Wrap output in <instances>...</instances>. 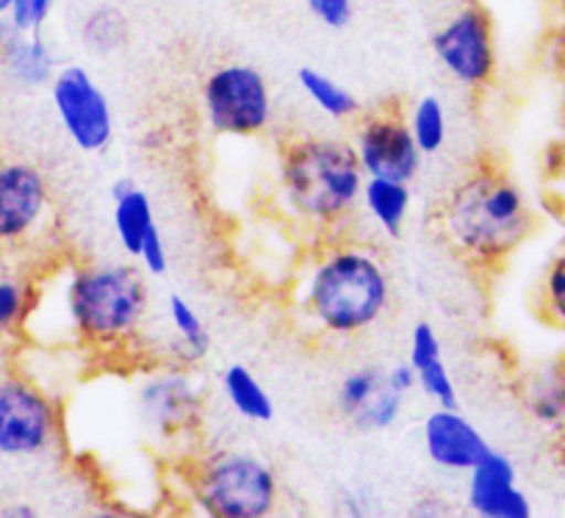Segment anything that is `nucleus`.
Here are the masks:
<instances>
[{
    "label": "nucleus",
    "mask_w": 565,
    "mask_h": 518,
    "mask_svg": "<svg viewBox=\"0 0 565 518\" xmlns=\"http://www.w3.org/2000/svg\"><path fill=\"white\" fill-rule=\"evenodd\" d=\"M385 374V372H383ZM407 397L396 394L388 385H380L377 394L350 419V424L361 433H383V430H391L402 416V408H405Z\"/></svg>",
    "instance_id": "obj_27"
},
{
    "label": "nucleus",
    "mask_w": 565,
    "mask_h": 518,
    "mask_svg": "<svg viewBox=\"0 0 565 518\" xmlns=\"http://www.w3.org/2000/svg\"><path fill=\"white\" fill-rule=\"evenodd\" d=\"M385 372V385H388L391 391H396V394L402 397H411L413 391L418 389L416 383V372H413L411 363H396V367L391 369H383Z\"/></svg>",
    "instance_id": "obj_33"
},
{
    "label": "nucleus",
    "mask_w": 565,
    "mask_h": 518,
    "mask_svg": "<svg viewBox=\"0 0 565 518\" xmlns=\"http://www.w3.org/2000/svg\"><path fill=\"white\" fill-rule=\"evenodd\" d=\"M58 73V59L42 34H14L0 51V78L23 92L47 89Z\"/></svg>",
    "instance_id": "obj_17"
},
{
    "label": "nucleus",
    "mask_w": 565,
    "mask_h": 518,
    "mask_svg": "<svg viewBox=\"0 0 565 518\" xmlns=\"http://www.w3.org/2000/svg\"><path fill=\"white\" fill-rule=\"evenodd\" d=\"M136 408L141 422L161 438H178L198 427L203 413V394L189 369L159 367L148 369L136 385Z\"/></svg>",
    "instance_id": "obj_12"
},
{
    "label": "nucleus",
    "mask_w": 565,
    "mask_h": 518,
    "mask_svg": "<svg viewBox=\"0 0 565 518\" xmlns=\"http://www.w3.org/2000/svg\"><path fill=\"white\" fill-rule=\"evenodd\" d=\"M164 316L170 338L161 343V363L189 369V372H192V369L200 367L211 352L209 327H205L200 310L194 308L183 294H170V297H167Z\"/></svg>",
    "instance_id": "obj_15"
},
{
    "label": "nucleus",
    "mask_w": 565,
    "mask_h": 518,
    "mask_svg": "<svg viewBox=\"0 0 565 518\" xmlns=\"http://www.w3.org/2000/svg\"><path fill=\"white\" fill-rule=\"evenodd\" d=\"M422 438L427 457L444 472L469 474L491 452L486 435L477 430L471 419L460 413V408H436L427 413L422 424Z\"/></svg>",
    "instance_id": "obj_13"
},
{
    "label": "nucleus",
    "mask_w": 565,
    "mask_h": 518,
    "mask_svg": "<svg viewBox=\"0 0 565 518\" xmlns=\"http://www.w3.org/2000/svg\"><path fill=\"white\" fill-rule=\"evenodd\" d=\"M407 128H411L416 147L422 156H436L447 147L449 139V114L438 95H422L407 108Z\"/></svg>",
    "instance_id": "obj_23"
},
{
    "label": "nucleus",
    "mask_w": 565,
    "mask_h": 518,
    "mask_svg": "<svg viewBox=\"0 0 565 518\" xmlns=\"http://www.w3.org/2000/svg\"><path fill=\"white\" fill-rule=\"evenodd\" d=\"M86 518H141V516L134 510H119V507H103V510H95Z\"/></svg>",
    "instance_id": "obj_35"
},
{
    "label": "nucleus",
    "mask_w": 565,
    "mask_h": 518,
    "mask_svg": "<svg viewBox=\"0 0 565 518\" xmlns=\"http://www.w3.org/2000/svg\"><path fill=\"white\" fill-rule=\"evenodd\" d=\"M9 9H12V0H0V18H7Z\"/></svg>",
    "instance_id": "obj_37"
},
{
    "label": "nucleus",
    "mask_w": 565,
    "mask_h": 518,
    "mask_svg": "<svg viewBox=\"0 0 565 518\" xmlns=\"http://www.w3.org/2000/svg\"><path fill=\"white\" fill-rule=\"evenodd\" d=\"M366 176L350 139L335 134H291L277 147L275 192L280 209L319 239L347 236L361 216Z\"/></svg>",
    "instance_id": "obj_3"
},
{
    "label": "nucleus",
    "mask_w": 565,
    "mask_h": 518,
    "mask_svg": "<svg viewBox=\"0 0 565 518\" xmlns=\"http://www.w3.org/2000/svg\"><path fill=\"white\" fill-rule=\"evenodd\" d=\"M407 518H455V510L444 496H422L411 505Z\"/></svg>",
    "instance_id": "obj_32"
},
{
    "label": "nucleus",
    "mask_w": 565,
    "mask_h": 518,
    "mask_svg": "<svg viewBox=\"0 0 565 518\" xmlns=\"http://www.w3.org/2000/svg\"><path fill=\"white\" fill-rule=\"evenodd\" d=\"M111 225L119 250L130 261H136L145 239L159 228L153 200L130 178H119L111 183Z\"/></svg>",
    "instance_id": "obj_18"
},
{
    "label": "nucleus",
    "mask_w": 565,
    "mask_h": 518,
    "mask_svg": "<svg viewBox=\"0 0 565 518\" xmlns=\"http://www.w3.org/2000/svg\"><path fill=\"white\" fill-rule=\"evenodd\" d=\"M524 405L530 408L532 419L546 427H565V367L552 363L541 367L526 378Z\"/></svg>",
    "instance_id": "obj_22"
},
{
    "label": "nucleus",
    "mask_w": 565,
    "mask_h": 518,
    "mask_svg": "<svg viewBox=\"0 0 565 518\" xmlns=\"http://www.w3.org/2000/svg\"><path fill=\"white\" fill-rule=\"evenodd\" d=\"M557 3H565V0H557Z\"/></svg>",
    "instance_id": "obj_38"
},
{
    "label": "nucleus",
    "mask_w": 565,
    "mask_h": 518,
    "mask_svg": "<svg viewBox=\"0 0 565 518\" xmlns=\"http://www.w3.org/2000/svg\"><path fill=\"white\" fill-rule=\"evenodd\" d=\"M200 112L211 134L258 139L275 117L269 81L253 64H220L200 86Z\"/></svg>",
    "instance_id": "obj_6"
},
{
    "label": "nucleus",
    "mask_w": 565,
    "mask_h": 518,
    "mask_svg": "<svg viewBox=\"0 0 565 518\" xmlns=\"http://www.w3.org/2000/svg\"><path fill=\"white\" fill-rule=\"evenodd\" d=\"M62 438L58 402L25 372L0 378V455L31 461L56 450Z\"/></svg>",
    "instance_id": "obj_7"
},
{
    "label": "nucleus",
    "mask_w": 565,
    "mask_h": 518,
    "mask_svg": "<svg viewBox=\"0 0 565 518\" xmlns=\"http://www.w3.org/2000/svg\"><path fill=\"white\" fill-rule=\"evenodd\" d=\"M306 7L324 29L333 31L347 29L352 23V14H355L352 0H306Z\"/></svg>",
    "instance_id": "obj_31"
},
{
    "label": "nucleus",
    "mask_w": 565,
    "mask_h": 518,
    "mask_svg": "<svg viewBox=\"0 0 565 518\" xmlns=\"http://www.w3.org/2000/svg\"><path fill=\"white\" fill-rule=\"evenodd\" d=\"M385 383V374L380 367H358L341 378L339 391H335V405H339L341 416L350 422L369 400L380 391Z\"/></svg>",
    "instance_id": "obj_26"
},
{
    "label": "nucleus",
    "mask_w": 565,
    "mask_h": 518,
    "mask_svg": "<svg viewBox=\"0 0 565 518\" xmlns=\"http://www.w3.org/2000/svg\"><path fill=\"white\" fill-rule=\"evenodd\" d=\"M222 394H225L227 405L233 408V413L247 422L266 424L275 419V402H271L266 385L255 378V372L244 363H231L222 372Z\"/></svg>",
    "instance_id": "obj_20"
},
{
    "label": "nucleus",
    "mask_w": 565,
    "mask_h": 518,
    "mask_svg": "<svg viewBox=\"0 0 565 518\" xmlns=\"http://www.w3.org/2000/svg\"><path fill=\"white\" fill-rule=\"evenodd\" d=\"M444 242L482 272L508 264L535 231V211L508 169L480 161L452 183L436 214Z\"/></svg>",
    "instance_id": "obj_4"
},
{
    "label": "nucleus",
    "mask_w": 565,
    "mask_h": 518,
    "mask_svg": "<svg viewBox=\"0 0 565 518\" xmlns=\"http://www.w3.org/2000/svg\"><path fill=\"white\" fill-rule=\"evenodd\" d=\"M136 264L148 277H164L170 272V250H167L164 236H161V228H156L145 244H141L139 255H136Z\"/></svg>",
    "instance_id": "obj_30"
},
{
    "label": "nucleus",
    "mask_w": 565,
    "mask_h": 518,
    "mask_svg": "<svg viewBox=\"0 0 565 518\" xmlns=\"http://www.w3.org/2000/svg\"><path fill=\"white\" fill-rule=\"evenodd\" d=\"M130 36L128 18L117 7H97L81 23V42L95 56H111L122 51Z\"/></svg>",
    "instance_id": "obj_24"
},
{
    "label": "nucleus",
    "mask_w": 565,
    "mask_h": 518,
    "mask_svg": "<svg viewBox=\"0 0 565 518\" xmlns=\"http://www.w3.org/2000/svg\"><path fill=\"white\" fill-rule=\"evenodd\" d=\"M34 303V281L20 275H0V336L23 332Z\"/></svg>",
    "instance_id": "obj_25"
},
{
    "label": "nucleus",
    "mask_w": 565,
    "mask_h": 518,
    "mask_svg": "<svg viewBox=\"0 0 565 518\" xmlns=\"http://www.w3.org/2000/svg\"><path fill=\"white\" fill-rule=\"evenodd\" d=\"M9 36H12V29H9L7 18H0V51H3V45H7Z\"/></svg>",
    "instance_id": "obj_36"
},
{
    "label": "nucleus",
    "mask_w": 565,
    "mask_h": 518,
    "mask_svg": "<svg viewBox=\"0 0 565 518\" xmlns=\"http://www.w3.org/2000/svg\"><path fill=\"white\" fill-rule=\"evenodd\" d=\"M433 56L444 73L463 89H486L497 78V40L493 23L480 3L460 7L433 34Z\"/></svg>",
    "instance_id": "obj_11"
},
{
    "label": "nucleus",
    "mask_w": 565,
    "mask_h": 518,
    "mask_svg": "<svg viewBox=\"0 0 565 518\" xmlns=\"http://www.w3.org/2000/svg\"><path fill=\"white\" fill-rule=\"evenodd\" d=\"M53 9H56V0H12L7 23L14 34H42Z\"/></svg>",
    "instance_id": "obj_29"
},
{
    "label": "nucleus",
    "mask_w": 565,
    "mask_h": 518,
    "mask_svg": "<svg viewBox=\"0 0 565 518\" xmlns=\"http://www.w3.org/2000/svg\"><path fill=\"white\" fill-rule=\"evenodd\" d=\"M0 518H42L40 510L29 501H7L0 505Z\"/></svg>",
    "instance_id": "obj_34"
},
{
    "label": "nucleus",
    "mask_w": 565,
    "mask_h": 518,
    "mask_svg": "<svg viewBox=\"0 0 565 518\" xmlns=\"http://www.w3.org/2000/svg\"><path fill=\"white\" fill-rule=\"evenodd\" d=\"M466 501L477 518H532V501L519 488L513 461L493 446L469 472Z\"/></svg>",
    "instance_id": "obj_14"
},
{
    "label": "nucleus",
    "mask_w": 565,
    "mask_h": 518,
    "mask_svg": "<svg viewBox=\"0 0 565 518\" xmlns=\"http://www.w3.org/2000/svg\"><path fill=\"white\" fill-rule=\"evenodd\" d=\"M150 303L134 261H58L34 281L23 336L40 350L130 356L150 338Z\"/></svg>",
    "instance_id": "obj_1"
},
{
    "label": "nucleus",
    "mask_w": 565,
    "mask_h": 518,
    "mask_svg": "<svg viewBox=\"0 0 565 518\" xmlns=\"http://www.w3.org/2000/svg\"><path fill=\"white\" fill-rule=\"evenodd\" d=\"M407 363L416 372L418 391L430 402H436V408H458V385H455L447 358H444L441 336L430 321H418L411 330Z\"/></svg>",
    "instance_id": "obj_16"
},
{
    "label": "nucleus",
    "mask_w": 565,
    "mask_h": 518,
    "mask_svg": "<svg viewBox=\"0 0 565 518\" xmlns=\"http://www.w3.org/2000/svg\"><path fill=\"white\" fill-rule=\"evenodd\" d=\"M192 499L203 518H271L280 483L264 457L220 450L194 466Z\"/></svg>",
    "instance_id": "obj_5"
},
{
    "label": "nucleus",
    "mask_w": 565,
    "mask_h": 518,
    "mask_svg": "<svg viewBox=\"0 0 565 518\" xmlns=\"http://www.w3.org/2000/svg\"><path fill=\"white\" fill-rule=\"evenodd\" d=\"M394 297L388 266L361 239H319L297 277L302 321L324 338L363 336L385 319Z\"/></svg>",
    "instance_id": "obj_2"
},
{
    "label": "nucleus",
    "mask_w": 565,
    "mask_h": 518,
    "mask_svg": "<svg viewBox=\"0 0 565 518\" xmlns=\"http://www.w3.org/2000/svg\"><path fill=\"white\" fill-rule=\"evenodd\" d=\"M58 128L75 150L100 156L114 141V108L95 75L81 64H64L47 86Z\"/></svg>",
    "instance_id": "obj_9"
},
{
    "label": "nucleus",
    "mask_w": 565,
    "mask_h": 518,
    "mask_svg": "<svg viewBox=\"0 0 565 518\" xmlns=\"http://www.w3.org/2000/svg\"><path fill=\"white\" fill-rule=\"evenodd\" d=\"M350 141L366 178L411 183L422 172L424 156L407 128L405 108L396 103L363 112L352 123Z\"/></svg>",
    "instance_id": "obj_10"
},
{
    "label": "nucleus",
    "mask_w": 565,
    "mask_h": 518,
    "mask_svg": "<svg viewBox=\"0 0 565 518\" xmlns=\"http://www.w3.org/2000/svg\"><path fill=\"white\" fill-rule=\"evenodd\" d=\"M413 209L411 183L366 178L361 192V216L383 233L385 239H399Z\"/></svg>",
    "instance_id": "obj_19"
},
{
    "label": "nucleus",
    "mask_w": 565,
    "mask_h": 518,
    "mask_svg": "<svg viewBox=\"0 0 565 518\" xmlns=\"http://www.w3.org/2000/svg\"><path fill=\"white\" fill-rule=\"evenodd\" d=\"M537 305H541V314L548 325L565 330V250H559L543 272Z\"/></svg>",
    "instance_id": "obj_28"
},
{
    "label": "nucleus",
    "mask_w": 565,
    "mask_h": 518,
    "mask_svg": "<svg viewBox=\"0 0 565 518\" xmlns=\"http://www.w3.org/2000/svg\"><path fill=\"white\" fill-rule=\"evenodd\" d=\"M297 84H300L302 95L311 101V106L317 108L322 117L333 119V123H355L363 114L361 101H358L344 84L330 78L322 70L302 67L300 73H297Z\"/></svg>",
    "instance_id": "obj_21"
},
{
    "label": "nucleus",
    "mask_w": 565,
    "mask_h": 518,
    "mask_svg": "<svg viewBox=\"0 0 565 518\" xmlns=\"http://www.w3.org/2000/svg\"><path fill=\"white\" fill-rule=\"evenodd\" d=\"M53 225V189L36 163L0 158V253L36 247Z\"/></svg>",
    "instance_id": "obj_8"
}]
</instances>
